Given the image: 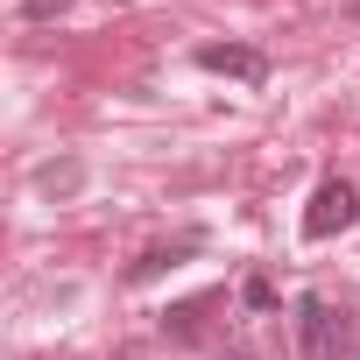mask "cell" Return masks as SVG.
I'll return each mask as SVG.
<instances>
[{"mask_svg":"<svg viewBox=\"0 0 360 360\" xmlns=\"http://www.w3.org/2000/svg\"><path fill=\"white\" fill-rule=\"evenodd\" d=\"M198 71H219V78L262 85V78H269V57H262L255 43H198Z\"/></svg>","mask_w":360,"mask_h":360,"instance_id":"obj_3","label":"cell"},{"mask_svg":"<svg viewBox=\"0 0 360 360\" xmlns=\"http://www.w3.org/2000/svg\"><path fill=\"white\" fill-rule=\"evenodd\" d=\"M353 219H360V191L346 184V176H325V184L311 191V205H304V240H332Z\"/></svg>","mask_w":360,"mask_h":360,"instance_id":"obj_2","label":"cell"},{"mask_svg":"<svg viewBox=\"0 0 360 360\" xmlns=\"http://www.w3.org/2000/svg\"><path fill=\"white\" fill-rule=\"evenodd\" d=\"M191 248H198V240H169V248H148V255H141V262L127 269V283H155V276H169V269L184 262Z\"/></svg>","mask_w":360,"mask_h":360,"instance_id":"obj_5","label":"cell"},{"mask_svg":"<svg viewBox=\"0 0 360 360\" xmlns=\"http://www.w3.org/2000/svg\"><path fill=\"white\" fill-rule=\"evenodd\" d=\"M71 184H78V162H64V169L43 162V169H36V191H71Z\"/></svg>","mask_w":360,"mask_h":360,"instance_id":"obj_7","label":"cell"},{"mask_svg":"<svg viewBox=\"0 0 360 360\" xmlns=\"http://www.w3.org/2000/svg\"><path fill=\"white\" fill-rule=\"evenodd\" d=\"M297 346H304V360H346L353 353V318L332 297H297Z\"/></svg>","mask_w":360,"mask_h":360,"instance_id":"obj_1","label":"cell"},{"mask_svg":"<svg viewBox=\"0 0 360 360\" xmlns=\"http://www.w3.org/2000/svg\"><path fill=\"white\" fill-rule=\"evenodd\" d=\"M226 360H255V353H226Z\"/></svg>","mask_w":360,"mask_h":360,"instance_id":"obj_9","label":"cell"},{"mask_svg":"<svg viewBox=\"0 0 360 360\" xmlns=\"http://www.w3.org/2000/svg\"><path fill=\"white\" fill-rule=\"evenodd\" d=\"M71 0H22V22H50V15H64Z\"/></svg>","mask_w":360,"mask_h":360,"instance_id":"obj_8","label":"cell"},{"mask_svg":"<svg viewBox=\"0 0 360 360\" xmlns=\"http://www.w3.org/2000/svg\"><path fill=\"white\" fill-rule=\"evenodd\" d=\"M219 304H226V290H205V297H191V304H169V311H162V332H169V339H198L205 311H219Z\"/></svg>","mask_w":360,"mask_h":360,"instance_id":"obj_4","label":"cell"},{"mask_svg":"<svg viewBox=\"0 0 360 360\" xmlns=\"http://www.w3.org/2000/svg\"><path fill=\"white\" fill-rule=\"evenodd\" d=\"M240 304H248V311H276V283H269V276H248V283H240Z\"/></svg>","mask_w":360,"mask_h":360,"instance_id":"obj_6","label":"cell"}]
</instances>
